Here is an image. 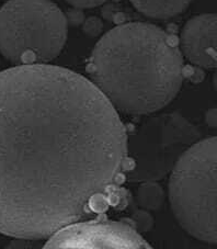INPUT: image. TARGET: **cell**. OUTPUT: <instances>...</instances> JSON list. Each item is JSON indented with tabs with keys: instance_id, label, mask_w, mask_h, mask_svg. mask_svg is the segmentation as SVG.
<instances>
[{
	"instance_id": "ba28073f",
	"label": "cell",
	"mask_w": 217,
	"mask_h": 249,
	"mask_svg": "<svg viewBox=\"0 0 217 249\" xmlns=\"http://www.w3.org/2000/svg\"><path fill=\"white\" fill-rule=\"evenodd\" d=\"M131 2L143 15L166 20L182 14L192 0H131Z\"/></svg>"
},
{
	"instance_id": "277c9868",
	"label": "cell",
	"mask_w": 217,
	"mask_h": 249,
	"mask_svg": "<svg viewBox=\"0 0 217 249\" xmlns=\"http://www.w3.org/2000/svg\"><path fill=\"white\" fill-rule=\"evenodd\" d=\"M67 33L66 16L50 0H9L0 9V53L14 64L52 61Z\"/></svg>"
},
{
	"instance_id": "4fadbf2b",
	"label": "cell",
	"mask_w": 217,
	"mask_h": 249,
	"mask_svg": "<svg viewBox=\"0 0 217 249\" xmlns=\"http://www.w3.org/2000/svg\"><path fill=\"white\" fill-rule=\"evenodd\" d=\"M67 22H70L74 25H78L83 21V14L80 11L79 8H76L74 10H70L66 16Z\"/></svg>"
},
{
	"instance_id": "3957f363",
	"label": "cell",
	"mask_w": 217,
	"mask_h": 249,
	"mask_svg": "<svg viewBox=\"0 0 217 249\" xmlns=\"http://www.w3.org/2000/svg\"><path fill=\"white\" fill-rule=\"evenodd\" d=\"M169 199L186 233L217 245V136L201 139L180 157L171 171Z\"/></svg>"
},
{
	"instance_id": "8fae6325",
	"label": "cell",
	"mask_w": 217,
	"mask_h": 249,
	"mask_svg": "<svg viewBox=\"0 0 217 249\" xmlns=\"http://www.w3.org/2000/svg\"><path fill=\"white\" fill-rule=\"evenodd\" d=\"M103 29V23L102 21L97 18V17H90V18L86 20L83 24V31L89 36H98L102 32Z\"/></svg>"
},
{
	"instance_id": "6da1fadb",
	"label": "cell",
	"mask_w": 217,
	"mask_h": 249,
	"mask_svg": "<svg viewBox=\"0 0 217 249\" xmlns=\"http://www.w3.org/2000/svg\"><path fill=\"white\" fill-rule=\"evenodd\" d=\"M127 136L97 86L66 68L0 72V233L50 237L122 173Z\"/></svg>"
},
{
	"instance_id": "5b68a950",
	"label": "cell",
	"mask_w": 217,
	"mask_h": 249,
	"mask_svg": "<svg viewBox=\"0 0 217 249\" xmlns=\"http://www.w3.org/2000/svg\"><path fill=\"white\" fill-rule=\"evenodd\" d=\"M202 136L199 127L179 113L160 114L147 120L127 139L126 157L132 162L127 180L144 182L165 178Z\"/></svg>"
},
{
	"instance_id": "7c38bea8",
	"label": "cell",
	"mask_w": 217,
	"mask_h": 249,
	"mask_svg": "<svg viewBox=\"0 0 217 249\" xmlns=\"http://www.w3.org/2000/svg\"><path fill=\"white\" fill-rule=\"evenodd\" d=\"M66 1L75 8L83 9V8H95L100 6L106 0H66Z\"/></svg>"
},
{
	"instance_id": "9c48e42d",
	"label": "cell",
	"mask_w": 217,
	"mask_h": 249,
	"mask_svg": "<svg viewBox=\"0 0 217 249\" xmlns=\"http://www.w3.org/2000/svg\"><path fill=\"white\" fill-rule=\"evenodd\" d=\"M166 195L163 187L156 181H144L136 192L139 207L146 211H157L165 202Z\"/></svg>"
},
{
	"instance_id": "52a82bcc",
	"label": "cell",
	"mask_w": 217,
	"mask_h": 249,
	"mask_svg": "<svg viewBox=\"0 0 217 249\" xmlns=\"http://www.w3.org/2000/svg\"><path fill=\"white\" fill-rule=\"evenodd\" d=\"M180 51L195 66L212 70L217 66V15L195 16L184 24Z\"/></svg>"
},
{
	"instance_id": "7a4b0ae2",
	"label": "cell",
	"mask_w": 217,
	"mask_h": 249,
	"mask_svg": "<svg viewBox=\"0 0 217 249\" xmlns=\"http://www.w3.org/2000/svg\"><path fill=\"white\" fill-rule=\"evenodd\" d=\"M88 72L114 108L148 114L176 98L184 80V57L174 37L163 29L132 22L101 37Z\"/></svg>"
},
{
	"instance_id": "30bf717a",
	"label": "cell",
	"mask_w": 217,
	"mask_h": 249,
	"mask_svg": "<svg viewBox=\"0 0 217 249\" xmlns=\"http://www.w3.org/2000/svg\"><path fill=\"white\" fill-rule=\"evenodd\" d=\"M133 221L136 230H138L140 231H148L152 229V225H154L152 216L148 213V211H146V210H142V211L136 212L133 216Z\"/></svg>"
},
{
	"instance_id": "8992f818",
	"label": "cell",
	"mask_w": 217,
	"mask_h": 249,
	"mask_svg": "<svg viewBox=\"0 0 217 249\" xmlns=\"http://www.w3.org/2000/svg\"><path fill=\"white\" fill-rule=\"evenodd\" d=\"M45 248H150L125 222L72 223L54 233Z\"/></svg>"
},
{
	"instance_id": "2e32d148",
	"label": "cell",
	"mask_w": 217,
	"mask_h": 249,
	"mask_svg": "<svg viewBox=\"0 0 217 249\" xmlns=\"http://www.w3.org/2000/svg\"><path fill=\"white\" fill-rule=\"evenodd\" d=\"M216 68H217V66H216Z\"/></svg>"
},
{
	"instance_id": "5bb4252c",
	"label": "cell",
	"mask_w": 217,
	"mask_h": 249,
	"mask_svg": "<svg viewBox=\"0 0 217 249\" xmlns=\"http://www.w3.org/2000/svg\"><path fill=\"white\" fill-rule=\"evenodd\" d=\"M205 122L208 126L217 127V109H210L205 113Z\"/></svg>"
},
{
	"instance_id": "9a60e30c",
	"label": "cell",
	"mask_w": 217,
	"mask_h": 249,
	"mask_svg": "<svg viewBox=\"0 0 217 249\" xmlns=\"http://www.w3.org/2000/svg\"><path fill=\"white\" fill-rule=\"evenodd\" d=\"M213 84H214V87H215V90L217 91V72L214 75V78H213Z\"/></svg>"
}]
</instances>
